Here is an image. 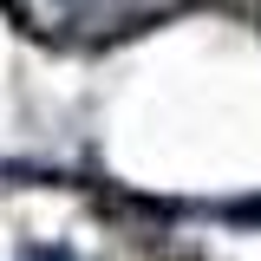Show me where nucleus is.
Instances as JSON below:
<instances>
[{"instance_id":"nucleus-1","label":"nucleus","mask_w":261,"mask_h":261,"mask_svg":"<svg viewBox=\"0 0 261 261\" xmlns=\"http://www.w3.org/2000/svg\"><path fill=\"white\" fill-rule=\"evenodd\" d=\"M20 261H72L65 248H33V255H20Z\"/></svg>"},{"instance_id":"nucleus-2","label":"nucleus","mask_w":261,"mask_h":261,"mask_svg":"<svg viewBox=\"0 0 261 261\" xmlns=\"http://www.w3.org/2000/svg\"><path fill=\"white\" fill-rule=\"evenodd\" d=\"M248 216H261V202H255V209H248Z\"/></svg>"}]
</instances>
